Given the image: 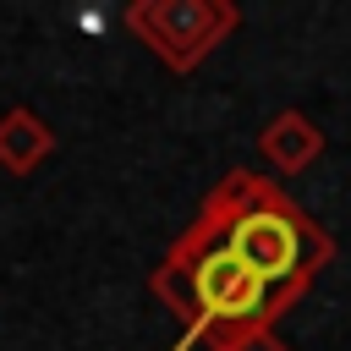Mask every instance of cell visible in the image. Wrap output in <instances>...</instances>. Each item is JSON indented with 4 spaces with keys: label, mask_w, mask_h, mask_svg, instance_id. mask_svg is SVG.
Returning <instances> with one entry per match:
<instances>
[{
    "label": "cell",
    "mask_w": 351,
    "mask_h": 351,
    "mask_svg": "<svg viewBox=\"0 0 351 351\" xmlns=\"http://www.w3.org/2000/svg\"><path fill=\"white\" fill-rule=\"evenodd\" d=\"M258 154H263L280 176H302V170L324 154V132H318L302 110H280V115L258 132Z\"/></svg>",
    "instance_id": "277c9868"
},
{
    "label": "cell",
    "mask_w": 351,
    "mask_h": 351,
    "mask_svg": "<svg viewBox=\"0 0 351 351\" xmlns=\"http://www.w3.org/2000/svg\"><path fill=\"white\" fill-rule=\"evenodd\" d=\"M208 351H291L274 329H241V335H225V340H208Z\"/></svg>",
    "instance_id": "8992f818"
},
{
    "label": "cell",
    "mask_w": 351,
    "mask_h": 351,
    "mask_svg": "<svg viewBox=\"0 0 351 351\" xmlns=\"http://www.w3.org/2000/svg\"><path fill=\"white\" fill-rule=\"evenodd\" d=\"M186 269H192L197 307H203V340H225L241 329H274V318H280L274 285L258 269H247L236 252L203 247Z\"/></svg>",
    "instance_id": "3957f363"
},
{
    "label": "cell",
    "mask_w": 351,
    "mask_h": 351,
    "mask_svg": "<svg viewBox=\"0 0 351 351\" xmlns=\"http://www.w3.org/2000/svg\"><path fill=\"white\" fill-rule=\"evenodd\" d=\"M236 22L241 11L230 0H132L126 5V27L170 71H192L197 60H208L214 44L236 33Z\"/></svg>",
    "instance_id": "7a4b0ae2"
},
{
    "label": "cell",
    "mask_w": 351,
    "mask_h": 351,
    "mask_svg": "<svg viewBox=\"0 0 351 351\" xmlns=\"http://www.w3.org/2000/svg\"><path fill=\"white\" fill-rule=\"evenodd\" d=\"M55 154V132L33 115V110H5L0 115V170H11V176H33L44 159Z\"/></svg>",
    "instance_id": "5b68a950"
},
{
    "label": "cell",
    "mask_w": 351,
    "mask_h": 351,
    "mask_svg": "<svg viewBox=\"0 0 351 351\" xmlns=\"http://www.w3.org/2000/svg\"><path fill=\"white\" fill-rule=\"evenodd\" d=\"M203 247H225L247 269H258L274 285L280 313L296 307L313 274L335 258V236L296 197H285V186H274L258 170H225L186 219V230L165 247V258L192 263Z\"/></svg>",
    "instance_id": "6da1fadb"
}]
</instances>
